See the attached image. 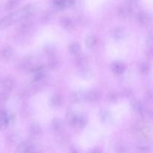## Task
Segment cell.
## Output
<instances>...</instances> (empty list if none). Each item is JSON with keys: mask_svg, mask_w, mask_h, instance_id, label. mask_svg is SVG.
<instances>
[{"mask_svg": "<svg viewBox=\"0 0 153 153\" xmlns=\"http://www.w3.org/2000/svg\"><path fill=\"white\" fill-rule=\"evenodd\" d=\"M1 85L2 89L4 91H7V92H10L13 89L15 85V81L10 76H7L4 79H2L1 82Z\"/></svg>", "mask_w": 153, "mask_h": 153, "instance_id": "1", "label": "cell"}, {"mask_svg": "<svg viewBox=\"0 0 153 153\" xmlns=\"http://www.w3.org/2000/svg\"><path fill=\"white\" fill-rule=\"evenodd\" d=\"M111 35L116 40H123L127 37V32L121 27H117L111 31Z\"/></svg>", "mask_w": 153, "mask_h": 153, "instance_id": "2", "label": "cell"}, {"mask_svg": "<svg viewBox=\"0 0 153 153\" xmlns=\"http://www.w3.org/2000/svg\"><path fill=\"white\" fill-rule=\"evenodd\" d=\"M101 97V93L97 90H91L85 95V98L89 102H97Z\"/></svg>", "mask_w": 153, "mask_h": 153, "instance_id": "3", "label": "cell"}, {"mask_svg": "<svg viewBox=\"0 0 153 153\" xmlns=\"http://www.w3.org/2000/svg\"><path fill=\"white\" fill-rule=\"evenodd\" d=\"M0 55L4 60H10L13 57V50L10 46H4L1 48Z\"/></svg>", "mask_w": 153, "mask_h": 153, "instance_id": "4", "label": "cell"}, {"mask_svg": "<svg viewBox=\"0 0 153 153\" xmlns=\"http://www.w3.org/2000/svg\"><path fill=\"white\" fill-rule=\"evenodd\" d=\"M69 52H70V54L75 55V56H79V55H82V48H81L80 45L77 43H71L69 45Z\"/></svg>", "mask_w": 153, "mask_h": 153, "instance_id": "5", "label": "cell"}, {"mask_svg": "<svg viewBox=\"0 0 153 153\" xmlns=\"http://www.w3.org/2000/svg\"><path fill=\"white\" fill-rule=\"evenodd\" d=\"M87 120L85 116L82 114H76V120H75L73 126L77 128H83L86 126Z\"/></svg>", "mask_w": 153, "mask_h": 153, "instance_id": "6", "label": "cell"}, {"mask_svg": "<svg viewBox=\"0 0 153 153\" xmlns=\"http://www.w3.org/2000/svg\"><path fill=\"white\" fill-rule=\"evenodd\" d=\"M97 42H98V38H97V36L94 35V34H91L86 37L85 43L87 48L91 49L97 45Z\"/></svg>", "mask_w": 153, "mask_h": 153, "instance_id": "7", "label": "cell"}, {"mask_svg": "<svg viewBox=\"0 0 153 153\" xmlns=\"http://www.w3.org/2000/svg\"><path fill=\"white\" fill-rule=\"evenodd\" d=\"M52 128L54 132L57 133V134L61 133L64 129V124H63L62 121L60 119L53 120L52 123Z\"/></svg>", "mask_w": 153, "mask_h": 153, "instance_id": "8", "label": "cell"}, {"mask_svg": "<svg viewBox=\"0 0 153 153\" xmlns=\"http://www.w3.org/2000/svg\"><path fill=\"white\" fill-rule=\"evenodd\" d=\"M111 70L114 73L117 75H120L125 72L126 67L123 63L121 62H116L112 64Z\"/></svg>", "mask_w": 153, "mask_h": 153, "instance_id": "9", "label": "cell"}, {"mask_svg": "<svg viewBox=\"0 0 153 153\" xmlns=\"http://www.w3.org/2000/svg\"><path fill=\"white\" fill-rule=\"evenodd\" d=\"M75 63H76L77 67H80L82 69H86L88 64V60L86 57L81 55L79 56H77V58H76V61H75Z\"/></svg>", "mask_w": 153, "mask_h": 153, "instance_id": "10", "label": "cell"}, {"mask_svg": "<svg viewBox=\"0 0 153 153\" xmlns=\"http://www.w3.org/2000/svg\"><path fill=\"white\" fill-rule=\"evenodd\" d=\"M84 99H85V95H83V94L79 92V91H76V92L73 93L70 96V100H71L72 102L75 103V104L82 102Z\"/></svg>", "mask_w": 153, "mask_h": 153, "instance_id": "11", "label": "cell"}, {"mask_svg": "<svg viewBox=\"0 0 153 153\" xmlns=\"http://www.w3.org/2000/svg\"><path fill=\"white\" fill-rule=\"evenodd\" d=\"M41 127H40V126L37 123H33L32 125L30 126V134L32 136H34V137H37V136L40 135V133H41Z\"/></svg>", "mask_w": 153, "mask_h": 153, "instance_id": "12", "label": "cell"}, {"mask_svg": "<svg viewBox=\"0 0 153 153\" xmlns=\"http://www.w3.org/2000/svg\"><path fill=\"white\" fill-rule=\"evenodd\" d=\"M51 105L54 107H59V106L61 105L63 102L62 97H61L58 94H55V95L52 96V97L50 100Z\"/></svg>", "mask_w": 153, "mask_h": 153, "instance_id": "13", "label": "cell"}, {"mask_svg": "<svg viewBox=\"0 0 153 153\" xmlns=\"http://www.w3.org/2000/svg\"><path fill=\"white\" fill-rule=\"evenodd\" d=\"M137 150L141 153H149L151 149L149 145L146 142H140L137 146Z\"/></svg>", "mask_w": 153, "mask_h": 153, "instance_id": "14", "label": "cell"}, {"mask_svg": "<svg viewBox=\"0 0 153 153\" xmlns=\"http://www.w3.org/2000/svg\"><path fill=\"white\" fill-rule=\"evenodd\" d=\"M76 114H75L74 112L72 111H69L67 112V115H66V120H67V123L69 125L73 126L75 120H76Z\"/></svg>", "mask_w": 153, "mask_h": 153, "instance_id": "15", "label": "cell"}, {"mask_svg": "<svg viewBox=\"0 0 153 153\" xmlns=\"http://www.w3.org/2000/svg\"><path fill=\"white\" fill-rule=\"evenodd\" d=\"M29 146L30 144L28 142H21V143L18 145L17 147H16V153H25Z\"/></svg>", "mask_w": 153, "mask_h": 153, "instance_id": "16", "label": "cell"}, {"mask_svg": "<svg viewBox=\"0 0 153 153\" xmlns=\"http://www.w3.org/2000/svg\"><path fill=\"white\" fill-rule=\"evenodd\" d=\"M131 106H132V108L134 109V111L135 112L138 114H141L142 111H143V108H142V105L140 104V102L139 101H137L136 99L131 101Z\"/></svg>", "mask_w": 153, "mask_h": 153, "instance_id": "17", "label": "cell"}, {"mask_svg": "<svg viewBox=\"0 0 153 153\" xmlns=\"http://www.w3.org/2000/svg\"><path fill=\"white\" fill-rule=\"evenodd\" d=\"M139 70L142 74H147L150 70V66L146 61H143L139 66Z\"/></svg>", "mask_w": 153, "mask_h": 153, "instance_id": "18", "label": "cell"}, {"mask_svg": "<svg viewBox=\"0 0 153 153\" xmlns=\"http://www.w3.org/2000/svg\"><path fill=\"white\" fill-rule=\"evenodd\" d=\"M25 153H42V149L37 144L30 145Z\"/></svg>", "mask_w": 153, "mask_h": 153, "instance_id": "19", "label": "cell"}, {"mask_svg": "<svg viewBox=\"0 0 153 153\" xmlns=\"http://www.w3.org/2000/svg\"><path fill=\"white\" fill-rule=\"evenodd\" d=\"M128 148L124 143H118L116 145V152L117 153H127Z\"/></svg>", "mask_w": 153, "mask_h": 153, "instance_id": "20", "label": "cell"}, {"mask_svg": "<svg viewBox=\"0 0 153 153\" xmlns=\"http://www.w3.org/2000/svg\"><path fill=\"white\" fill-rule=\"evenodd\" d=\"M60 25L62 28H65V29H70L72 28V22H70V19H61L60 20Z\"/></svg>", "mask_w": 153, "mask_h": 153, "instance_id": "21", "label": "cell"}, {"mask_svg": "<svg viewBox=\"0 0 153 153\" xmlns=\"http://www.w3.org/2000/svg\"><path fill=\"white\" fill-rule=\"evenodd\" d=\"M30 28H31V25L29 24H22L18 28V33H19L20 34H24L28 33V31H29Z\"/></svg>", "mask_w": 153, "mask_h": 153, "instance_id": "22", "label": "cell"}, {"mask_svg": "<svg viewBox=\"0 0 153 153\" xmlns=\"http://www.w3.org/2000/svg\"><path fill=\"white\" fill-rule=\"evenodd\" d=\"M17 142V137L16 136V134H11L9 136H7V143L10 146H13V145L16 144V143Z\"/></svg>", "mask_w": 153, "mask_h": 153, "instance_id": "23", "label": "cell"}, {"mask_svg": "<svg viewBox=\"0 0 153 153\" xmlns=\"http://www.w3.org/2000/svg\"><path fill=\"white\" fill-rule=\"evenodd\" d=\"M48 65H49V67L51 69V70H55L58 67V61L54 57H52V58L49 59V63H48Z\"/></svg>", "mask_w": 153, "mask_h": 153, "instance_id": "24", "label": "cell"}, {"mask_svg": "<svg viewBox=\"0 0 153 153\" xmlns=\"http://www.w3.org/2000/svg\"><path fill=\"white\" fill-rule=\"evenodd\" d=\"M111 118L110 113H109L108 111H103L102 113L101 114V120L103 123H108L109 121L111 120Z\"/></svg>", "mask_w": 153, "mask_h": 153, "instance_id": "25", "label": "cell"}, {"mask_svg": "<svg viewBox=\"0 0 153 153\" xmlns=\"http://www.w3.org/2000/svg\"><path fill=\"white\" fill-rule=\"evenodd\" d=\"M108 100L111 102L115 103L117 102L118 100V96L117 94L114 91H111L108 94Z\"/></svg>", "mask_w": 153, "mask_h": 153, "instance_id": "26", "label": "cell"}, {"mask_svg": "<svg viewBox=\"0 0 153 153\" xmlns=\"http://www.w3.org/2000/svg\"><path fill=\"white\" fill-rule=\"evenodd\" d=\"M9 99V92L7 91H1L0 92V102H6Z\"/></svg>", "mask_w": 153, "mask_h": 153, "instance_id": "27", "label": "cell"}, {"mask_svg": "<svg viewBox=\"0 0 153 153\" xmlns=\"http://www.w3.org/2000/svg\"><path fill=\"white\" fill-rule=\"evenodd\" d=\"M152 35H149V37H147V39H146V48L147 49H152Z\"/></svg>", "mask_w": 153, "mask_h": 153, "instance_id": "28", "label": "cell"}, {"mask_svg": "<svg viewBox=\"0 0 153 153\" xmlns=\"http://www.w3.org/2000/svg\"><path fill=\"white\" fill-rule=\"evenodd\" d=\"M146 98H149V102L152 101V92L151 91H148L147 94L146 95Z\"/></svg>", "mask_w": 153, "mask_h": 153, "instance_id": "29", "label": "cell"}, {"mask_svg": "<svg viewBox=\"0 0 153 153\" xmlns=\"http://www.w3.org/2000/svg\"><path fill=\"white\" fill-rule=\"evenodd\" d=\"M91 153H102V150L100 148H94V149L91 151Z\"/></svg>", "mask_w": 153, "mask_h": 153, "instance_id": "30", "label": "cell"}, {"mask_svg": "<svg viewBox=\"0 0 153 153\" xmlns=\"http://www.w3.org/2000/svg\"><path fill=\"white\" fill-rule=\"evenodd\" d=\"M70 153H77L76 152V151H72V152H70Z\"/></svg>", "mask_w": 153, "mask_h": 153, "instance_id": "31", "label": "cell"}]
</instances>
